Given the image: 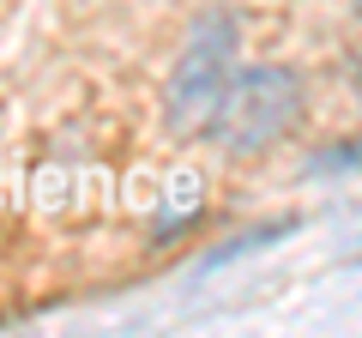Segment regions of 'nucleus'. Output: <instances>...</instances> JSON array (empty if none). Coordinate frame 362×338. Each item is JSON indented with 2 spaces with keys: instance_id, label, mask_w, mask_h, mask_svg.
Wrapping results in <instances>:
<instances>
[{
  "instance_id": "f257e3e1",
  "label": "nucleus",
  "mask_w": 362,
  "mask_h": 338,
  "mask_svg": "<svg viewBox=\"0 0 362 338\" xmlns=\"http://www.w3.org/2000/svg\"><path fill=\"white\" fill-rule=\"evenodd\" d=\"M235 66H242V18L230 6H211L194 18V30H187L175 66L163 78V127L175 139H206Z\"/></svg>"
},
{
  "instance_id": "f03ea898",
  "label": "nucleus",
  "mask_w": 362,
  "mask_h": 338,
  "mask_svg": "<svg viewBox=\"0 0 362 338\" xmlns=\"http://www.w3.org/2000/svg\"><path fill=\"white\" fill-rule=\"evenodd\" d=\"M296 121H302V73L284 61H254L235 66L206 139H218L223 157H266L272 145L290 139Z\"/></svg>"
}]
</instances>
